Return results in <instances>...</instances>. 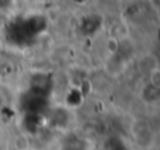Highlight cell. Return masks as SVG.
<instances>
[{
	"instance_id": "cell-1",
	"label": "cell",
	"mask_w": 160,
	"mask_h": 150,
	"mask_svg": "<svg viewBox=\"0 0 160 150\" xmlns=\"http://www.w3.org/2000/svg\"><path fill=\"white\" fill-rule=\"evenodd\" d=\"M2 105H3V97L0 95V108H2Z\"/></svg>"
}]
</instances>
